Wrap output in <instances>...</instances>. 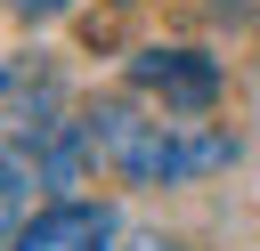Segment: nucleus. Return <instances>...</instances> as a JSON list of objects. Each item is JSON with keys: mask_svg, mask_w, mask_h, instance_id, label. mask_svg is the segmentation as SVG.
I'll list each match as a JSON object with an SVG mask.
<instances>
[{"mask_svg": "<svg viewBox=\"0 0 260 251\" xmlns=\"http://www.w3.org/2000/svg\"><path fill=\"white\" fill-rule=\"evenodd\" d=\"M81 146L106 154V170L130 186H187V178H211L236 162L228 130H211L195 113H138V105H98L81 121Z\"/></svg>", "mask_w": 260, "mask_h": 251, "instance_id": "f257e3e1", "label": "nucleus"}, {"mask_svg": "<svg viewBox=\"0 0 260 251\" xmlns=\"http://www.w3.org/2000/svg\"><path fill=\"white\" fill-rule=\"evenodd\" d=\"M130 81L146 97H162V113H211L219 105V65L203 49H146L130 65Z\"/></svg>", "mask_w": 260, "mask_h": 251, "instance_id": "f03ea898", "label": "nucleus"}, {"mask_svg": "<svg viewBox=\"0 0 260 251\" xmlns=\"http://www.w3.org/2000/svg\"><path fill=\"white\" fill-rule=\"evenodd\" d=\"M8 251H114V211L106 202H49V211L16 219Z\"/></svg>", "mask_w": 260, "mask_h": 251, "instance_id": "7ed1b4c3", "label": "nucleus"}, {"mask_svg": "<svg viewBox=\"0 0 260 251\" xmlns=\"http://www.w3.org/2000/svg\"><path fill=\"white\" fill-rule=\"evenodd\" d=\"M8 8H16V16H32V24H41V16H57V8H65V0H8Z\"/></svg>", "mask_w": 260, "mask_h": 251, "instance_id": "20e7f679", "label": "nucleus"}]
</instances>
